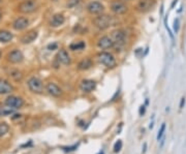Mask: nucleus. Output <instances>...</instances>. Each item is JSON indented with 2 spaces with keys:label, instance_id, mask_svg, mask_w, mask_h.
Wrapping results in <instances>:
<instances>
[{
  "label": "nucleus",
  "instance_id": "2f4dec72",
  "mask_svg": "<svg viewBox=\"0 0 186 154\" xmlns=\"http://www.w3.org/2000/svg\"><path fill=\"white\" fill-rule=\"evenodd\" d=\"M185 105V97L181 98V102H180V109H183Z\"/></svg>",
  "mask_w": 186,
  "mask_h": 154
},
{
  "label": "nucleus",
  "instance_id": "e433bc0d",
  "mask_svg": "<svg viewBox=\"0 0 186 154\" xmlns=\"http://www.w3.org/2000/svg\"><path fill=\"white\" fill-rule=\"evenodd\" d=\"M51 1H53V2H57L58 0H51Z\"/></svg>",
  "mask_w": 186,
  "mask_h": 154
},
{
  "label": "nucleus",
  "instance_id": "473e14b6",
  "mask_svg": "<svg viewBox=\"0 0 186 154\" xmlns=\"http://www.w3.org/2000/svg\"><path fill=\"white\" fill-rule=\"evenodd\" d=\"M146 151H147V143H144V145H143V149H142V152L145 153Z\"/></svg>",
  "mask_w": 186,
  "mask_h": 154
},
{
  "label": "nucleus",
  "instance_id": "6e6552de",
  "mask_svg": "<svg viewBox=\"0 0 186 154\" xmlns=\"http://www.w3.org/2000/svg\"><path fill=\"white\" fill-rule=\"evenodd\" d=\"M4 103H5V105H7L8 108H12V109H14V110H19L24 105V100H23L22 97H19V96L10 95L6 98Z\"/></svg>",
  "mask_w": 186,
  "mask_h": 154
},
{
  "label": "nucleus",
  "instance_id": "a211bd4d",
  "mask_svg": "<svg viewBox=\"0 0 186 154\" xmlns=\"http://www.w3.org/2000/svg\"><path fill=\"white\" fill-rule=\"evenodd\" d=\"M14 91V87L5 79H0V94H9Z\"/></svg>",
  "mask_w": 186,
  "mask_h": 154
},
{
  "label": "nucleus",
  "instance_id": "f3484780",
  "mask_svg": "<svg viewBox=\"0 0 186 154\" xmlns=\"http://www.w3.org/2000/svg\"><path fill=\"white\" fill-rule=\"evenodd\" d=\"M64 22H65V17H64V15L60 14V12H58V14H55L52 16V19L51 21H50V25H51L52 27H60L61 25L64 24Z\"/></svg>",
  "mask_w": 186,
  "mask_h": 154
},
{
  "label": "nucleus",
  "instance_id": "cd10ccee",
  "mask_svg": "<svg viewBox=\"0 0 186 154\" xmlns=\"http://www.w3.org/2000/svg\"><path fill=\"white\" fill-rule=\"evenodd\" d=\"M57 48H58V45L56 43L50 44V45L48 46V50H50V51H54V50H57Z\"/></svg>",
  "mask_w": 186,
  "mask_h": 154
},
{
  "label": "nucleus",
  "instance_id": "5701e85b",
  "mask_svg": "<svg viewBox=\"0 0 186 154\" xmlns=\"http://www.w3.org/2000/svg\"><path fill=\"white\" fill-rule=\"evenodd\" d=\"M8 130H9V126H8L7 123H5V122L0 123V138L5 136L8 132Z\"/></svg>",
  "mask_w": 186,
  "mask_h": 154
},
{
  "label": "nucleus",
  "instance_id": "9d476101",
  "mask_svg": "<svg viewBox=\"0 0 186 154\" xmlns=\"http://www.w3.org/2000/svg\"><path fill=\"white\" fill-rule=\"evenodd\" d=\"M97 47L100 50H110L115 47V44L113 41L112 37L109 35H103L97 41Z\"/></svg>",
  "mask_w": 186,
  "mask_h": 154
},
{
  "label": "nucleus",
  "instance_id": "7c9ffc66",
  "mask_svg": "<svg viewBox=\"0 0 186 154\" xmlns=\"http://www.w3.org/2000/svg\"><path fill=\"white\" fill-rule=\"evenodd\" d=\"M145 111H146V107H145V105H141V107H140V111H139L140 115L143 116L144 114H145Z\"/></svg>",
  "mask_w": 186,
  "mask_h": 154
},
{
  "label": "nucleus",
  "instance_id": "412c9836",
  "mask_svg": "<svg viewBox=\"0 0 186 154\" xmlns=\"http://www.w3.org/2000/svg\"><path fill=\"white\" fill-rule=\"evenodd\" d=\"M86 48V44L85 41H74L69 45V50L70 51H81V50Z\"/></svg>",
  "mask_w": 186,
  "mask_h": 154
},
{
  "label": "nucleus",
  "instance_id": "0eeeda50",
  "mask_svg": "<svg viewBox=\"0 0 186 154\" xmlns=\"http://www.w3.org/2000/svg\"><path fill=\"white\" fill-rule=\"evenodd\" d=\"M86 9L91 16H98L104 12V5L99 1H91L88 3Z\"/></svg>",
  "mask_w": 186,
  "mask_h": 154
},
{
  "label": "nucleus",
  "instance_id": "b1692460",
  "mask_svg": "<svg viewBox=\"0 0 186 154\" xmlns=\"http://www.w3.org/2000/svg\"><path fill=\"white\" fill-rule=\"evenodd\" d=\"M81 1H82V0H67L66 6H67L68 8H74L76 7V6H78L79 4L81 3Z\"/></svg>",
  "mask_w": 186,
  "mask_h": 154
},
{
  "label": "nucleus",
  "instance_id": "4be33fe9",
  "mask_svg": "<svg viewBox=\"0 0 186 154\" xmlns=\"http://www.w3.org/2000/svg\"><path fill=\"white\" fill-rule=\"evenodd\" d=\"M9 76L14 80V81H21L23 78V73L18 69H12L9 71Z\"/></svg>",
  "mask_w": 186,
  "mask_h": 154
},
{
  "label": "nucleus",
  "instance_id": "f8f14e48",
  "mask_svg": "<svg viewBox=\"0 0 186 154\" xmlns=\"http://www.w3.org/2000/svg\"><path fill=\"white\" fill-rule=\"evenodd\" d=\"M37 36H38V31L32 29V30H29L28 32L23 34L20 38V41L23 45H29V44L33 43L37 38Z\"/></svg>",
  "mask_w": 186,
  "mask_h": 154
},
{
  "label": "nucleus",
  "instance_id": "f257e3e1",
  "mask_svg": "<svg viewBox=\"0 0 186 154\" xmlns=\"http://www.w3.org/2000/svg\"><path fill=\"white\" fill-rule=\"evenodd\" d=\"M92 24L98 30H106L113 25V17L106 14L98 15L92 19Z\"/></svg>",
  "mask_w": 186,
  "mask_h": 154
},
{
  "label": "nucleus",
  "instance_id": "aec40b11",
  "mask_svg": "<svg viewBox=\"0 0 186 154\" xmlns=\"http://www.w3.org/2000/svg\"><path fill=\"white\" fill-rule=\"evenodd\" d=\"M12 38H14V35H12V33L10 31L4 30V29L0 30V43L1 44L10 43L12 41Z\"/></svg>",
  "mask_w": 186,
  "mask_h": 154
},
{
  "label": "nucleus",
  "instance_id": "c756f323",
  "mask_svg": "<svg viewBox=\"0 0 186 154\" xmlns=\"http://www.w3.org/2000/svg\"><path fill=\"white\" fill-rule=\"evenodd\" d=\"M174 30L176 31V33L178 32L179 30V19H176L174 21Z\"/></svg>",
  "mask_w": 186,
  "mask_h": 154
},
{
  "label": "nucleus",
  "instance_id": "393cba45",
  "mask_svg": "<svg viewBox=\"0 0 186 154\" xmlns=\"http://www.w3.org/2000/svg\"><path fill=\"white\" fill-rule=\"evenodd\" d=\"M79 146H80V143H78V144H75L72 145V146H69V147H62V150L64 151V152H72V151H76L77 149L79 148Z\"/></svg>",
  "mask_w": 186,
  "mask_h": 154
},
{
  "label": "nucleus",
  "instance_id": "ddd939ff",
  "mask_svg": "<svg viewBox=\"0 0 186 154\" xmlns=\"http://www.w3.org/2000/svg\"><path fill=\"white\" fill-rule=\"evenodd\" d=\"M46 90H47L48 93L51 96H53V97H60V96L62 95V93H63L61 88L56 83H53V82H49V83L47 84Z\"/></svg>",
  "mask_w": 186,
  "mask_h": 154
},
{
  "label": "nucleus",
  "instance_id": "7ed1b4c3",
  "mask_svg": "<svg viewBox=\"0 0 186 154\" xmlns=\"http://www.w3.org/2000/svg\"><path fill=\"white\" fill-rule=\"evenodd\" d=\"M38 7L36 0H24L18 5V10L22 14H32Z\"/></svg>",
  "mask_w": 186,
  "mask_h": 154
},
{
  "label": "nucleus",
  "instance_id": "58836bf2",
  "mask_svg": "<svg viewBox=\"0 0 186 154\" xmlns=\"http://www.w3.org/2000/svg\"><path fill=\"white\" fill-rule=\"evenodd\" d=\"M123 1H129V0H123Z\"/></svg>",
  "mask_w": 186,
  "mask_h": 154
},
{
  "label": "nucleus",
  "instance_id": "a878e982",
  "mask_svg": "<svg viewBox=\"0 0 186 154\" xmlns=\"http://www.w3.org/2000/svg\"><path fill=\"white\" fill-rule=\"evenodd\" d=\"M122 146H123L122 141L118 140L116 143H115V145H114V152L115 153H119L121 151V149H122Z\"/></svg>",
  "mask_w": 186,
  "mask_h": 154
},
{
  "label": "nucleus",
  "instance_id": "9b49d317",
  "mask_svg": "<svg viewBox=\"0 0 186 154\" xmlns=\"http://www.w3.org/2000/svg\"><path fill=\"white\" fill-rule=\"evenodd\" d=\"M23 60H24V55L18 49L12 50L7 54V61L12 64H19V63L23 62Z\"/></svg>",
  "mask_w": 186,
  "mask_h": 154
},
{
  "label": "nucleus",
  "instance_id": "f03ea898",
  "mask_svg": "<svg viewBox=\"0 0 186 154\" xmlns=\"http://www.w3.org/2000/svg\"><path fill=\"white\" fill-rule=\"evenodd\" d=\"M97 59L99 61L100 64L104 65L108 68H114L115 66L117 65V61L115 56L110 52H106L102 51L100 53H98L97 55Z\"/></svg>",
  "mask_w": 186,
  "mask_h": 154
},
{
  "label": "nucleus",
  "instance_id": "bb28decb",
  "mask_svg": "<svg viewBox=\"0 0 186 154\" xmlns=\"http://www.w3.org/2000/svg\"><path fill=\"white\" fill-rule=\"evenodd\" d=\"M166 123H162L161 124V126H160V128H159V130H158V134H157V141H160V139L162 138V136H164V131H166Z\"/></svg>",
  "mask_w": 186,
  "mask_h": 154
},
{
  "label": "nucleus",
  "instance_id": "20e7f679",
  "mask_svg": "<svg viewBox=\"0 0 186 154\" xmlns=\"http://www.w3.org/2000/svg\"><path fill=\"white\" fill-rule=\"evenodd\" d=\"M28 88L31 92L35 94H41L43 91V83L39 78L37 77H31L27 82Z\"/></svg>",
  "mask_w": 186,
  "mask_h": 154
},
{
  "label": "nucleus",
  "instance_id": "72a5a7b5",
  "mask_svg": "<svg viewBox=\"0 0 186 154\" xmlns=\"http://www.w3.org/2000/svg\"><path fill=\"white\" fill-rule=\"evenodd\" d=\"M153 125H154V122H151V123H150V125H149L150 129H152V128H153Z\"/></svg>",
  "mask_w": 186,
  "mask_h": 154
},
{
  "label": "nucleus",
  "instance_id": "f704fd0d",
  "mask_svg": "<svg viewBox=\"0 0 186 154\" xmlns=\"http://www.w3.org/2000/svg\"><path fill=\"white\" fill-rule=\"evenodd\" d=\"M164 138L162 139V141H161V144H160V147H162V146H164Z\"/></svg>",
  "mask_w": 186,
  "mask_h": 154
},
{
  "label": "nucleus",
  "instance_id": "39448f33",
  "mask_svg": "<svg viewBox=\"0 0 186 154\" xmlns=\"http://www.w3.org/2000/svg\"><path fill=\"white\" fill-rule=\"evenodd\" d=\"M110 9L113 14L117 16H121L128 12V6L121 0H113L110 3Z\"/></svg>",
  "mask_w": 186,
  "mask_h": 154
},
{
  "label": "nucleus",
  "instance_id": "2eb2a0df",
  "mask_svg": "<svg viewBox=\"0 0 186 154\" xmlns=\"http://www.w3.org/2000/svg\"><path fill=\"white\" fill-rule=\"evenodd\" d=\"M96 88V82L93 80H83L80 84V89L84 93H90Z\"/></svg>",
  "mask_w": 186,
  "mask_h": 154
},
{
  "label": "nucleus",
  "instance_id": "1a4fd4ad",
  "mask_svg": "<svg viewBox=\"0 0 186 154\" xmlns=\"http://www.w3.org/2000/svg\"><path fill=\"white\" fill-rule=\"evenodd\" d=\"M155 0H140L137 4V10L139 12H148L155 6Z\"/></svg>",
  "mask_w": 186,
  "mask_h": 154
},
{
  "label": "nucleus",
  "instance_id": "c9c22d12",
  "mask_svg": "<svg viewBox=\"0 0 186 154\" xmlns=\"http://www.w3.org/2000/svg\"><path fill=\"white\" fill-rule=\"evenodd\" d=\"M1 19H2V12L1 10H0V21H1Z\"/></svg>",
  "mask_w": 186,
  "mask_h": 154
},
{
  "label": "nucleus",
  "instance_id": "423d86ee",
  "mask_svg": "<svg viewBox=\"0 0 186 154\" xmlns=\"http://www.w3.org/2000/svg\"><path fill=\"white\" fill-rule=\"evenodd\" d=\"M111 37H112L115 46H118V47H122L126 43V33L122 29H116V30L112 31Z\"/></svg>",
  "mask_w": 186,
  "mask_h": 154
},
{
  "label": "nucleus",
  "instance_id": "4468645a",
  "mask_svg": "<svg viewBox=\"0 0 186 154\" xmlns=\"http://www.w3.org/2000/svg\"><path fill=\"white\" fill-rule=\"evenodd\" d=\"M29 26V20L26 17H19L12 22V28L17 31L25 30Z\"/></svg>",
  "mask_w": 186,
  "mask_h": 154
},
{
  "label": "nucleus",
  "instance_id": "dca6fc26",
  "mask_svg": "<svg viewBox=\"0 0 186 154\" xmlns=\"http://www.w3.org/2000/svg\"><path fill=\"white\" fill-rule=\"evenodd\" d=\"M56 58H57L58 62L63 65H69L72 63V58H70L69 54H68L65 49H60Z\"/></svg>",
  "mask_w": 186,
  "mask_h": 154
},
{
  "label": "nucleus",
  "instance_id": "6ab92c4d",
  "mask_svg": "<svg viewBox=\"0 0 186 154\" xmlns=\"http://www.w3.org/2000/svg\"><path fill=\"white\" fill-rule=\"evenodd\" d=\"M93 66V61L91 58L86 57V58L82 59L78 64V69L79 70H88L89 68Z\"/></svg>",
  "mask_w": 186,
  "mask_h": 154
},
{
  "label": "nucleus",
  "instance_id": "c85d7f7f",
  "mask_svg": "<svg viewBox=\"0 0 186 154\" xmlns=\"http://www.w3.org/2000/svg\"><path fill=\"white\" fill-rule=\"evenodd\" d=\"M164 25H166V30H168V33L170 34V37L172 39H174V35H173V33H172V31H171V29L169 28V26H168V23H166V19L164 20Z\"/></svg>",
  "mask_w": 186,
  "mask_h": 154
},
{
  "label": "nucleus",
  "instance_id": "4c0bfd02",
  "mask_svg": "<svg viewBox=\"0 0 186 154\" xmlns=\"http://www.w3.org/2000/svg\"><path fill=\"white\" fill-rule=\"evenodd\" d=\"M1 55H2V54H1V51H0V58H1Z\"/></svg>",
  "mask_w": 186,
  "mask_h": 154
}]
</instances>
